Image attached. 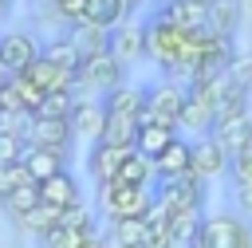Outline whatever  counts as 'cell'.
I'll list each match as a JSON object with an SVG mask.
<instances>
[{"label": "cell", "instance_id": "4316f807", "mask_svg": "<svg viewBox=\"0 0 252 248\" xmlns=\"http://www.w3.org/2000/svg\"><path fill=\"white\" fill-rule=\"evenodd\" d=\"M35 205H39V185H16V189H8V193L0 197V209H4L12 220L28 217Z\"/></svg>", "mask_w": 252, "mask_h": 248}, {"label": "cell", "instance_id": "ba28073f", "mask_svg": "<svg viewBox=\"0 0 252 248\" xmlns=\"http://www.w3.org/2000/svg\"><path fill=\"white\" fill-rule=\"evenodd\" d=\"M35 59H39V47H35V39L28 31H4L0 35V67H4L8 79L24 75Z\"/></svg>", "mask_w": 252, "mask_h": 248}, {"label": "cell", "instance_id": "f1b7e54d", "mask_svg": "<svg viewBox=\"0 0 252 248\" xmlns=\"http://www.w3.org/2000/svg\"><path fill=\"white\" fill-rule=\"evenodd\" d=\"M150 177H154V161L134 150V154L122 161V169H118L114 181H118V185H150Z\"/></svg>", "mask_w": 252, "mask_h": 248}, {"label": "cell", "instance_id": "1f68e13d", "mask_svg": "<svg viewBox=\"0 0 252 248\" xmlns=\"http://www.w3.org/2000/svg\"><path fill=\"white\" fill-rule=\"evenodd\" d=\"M8 87H12V94L20 98V106H24V110H32V114L39 110V102H43V91H39V87H35L28 75H12V79H8Z\"/></svg>", "mask_w": 252, "mask_h": 248}, {"label": "cell", "instance_id": "7a4b0ae2", "mask_svg": "<svg viewBox=\"0 0 252 248\" xmlns=\"http://www.w3.org/2000/svg\"><path fill=\"white\" fill-rule=\"evenodd\" d=\"M189 248H252V220L236 213H209Z\"/></svg>", "mask_w": 252, "mask_h": 248}, {"label": "cell", "instance_id": "484cf974", "mask_svg": "<svg viewBox=\"0 0 252 248\" xmlns=\"http://www.w3.org/2000/svg\"><path fill=\"white\" fill-rule=\"evenodd\" d=\"M102 142L122 146V150H134V142H138V118H126V114H106Z\"/></svg>", "mask_w": 252, "mask_h": 248}, {"label": "cell", "instance_id": "5bb4252c", "mask_svg": "<svg viewBox=\"0 0 252 248\" xmlns=\"http://www.w3.org/2000/svg\"><path fill=\"white\" fill-rule=\"evenodd\" d=\"M110 55L118 63L146 55V24H118V28H110Z\"/></svg>", "mask_w": 252, "mask_h": 248}, {"label": "cell", "instance_id": "8d00e7d4", "mask_svg": "<svg viewBox=\"0 0 252 248\" xmlns=\"http://www.w3.org/2000/svg\"><path fill=\"white\" fill-rule=\"evenodd\" d=\"M236 205L252 217V181H236Z\"/></svg>", "mask_w": 252, "mask_h": 248}, {"label": "cell", "instance_id": "d6986e66", "mask_svg": "<svg viewBox=\"0 0 252 248\" xmlns=\"http://www.w3.org/2000/svg\"><path fill=\"white\" fill-rule=\"evenodd\" d=\"M169 142H177V126H161V122H138V142H134V150L142 154V157H158Z\"/></svg>", "mask_w": 252, "mask_h": 248}, {"label": "cell", "instance_id": "4dcf8cb0", "mask_svg": "<svg viewBox=\"0 0 252 248\" xmlns=\"http://www.w3.org/2000/svg\"><path fill=\"white\" fill-rule=\"evenodd\" d=\"M75 91H55V94H43V102H39V110L35 114H47V118H71L75 114Z\"/></svg>", "mask_w": 252, "mask_h": 248}, {"label": "cell", "instance_id": "ffe728a7", "mask_svg": "<svg viewBox=\"0 0 252 248\" xmlns=\"http://www.w3.org/2000/svg\"><path fill=\"white\" fill-rule=\"evenodd\" d=\"M102 106H106V114L142 118V106H146V91H142V87H130V83H122V87H114V91L102 98Z\"/></svg>", "mask_w": 252, "mask_h": 248}, {"label": "cell", "instance_id": "6da1fadb", "mask_svg": "<svg viewBox=\"0 0 252 248\" xmlns=\"http://www.w3.org/2000/svg\"><path fill=\"white\" fill-rule=\"evenodd\" d=\"M201 51H205V31H181V28L161 24V20L146 24V55L154 63H161L165 71H185L193 79Z\"/></svg>", "mask_w": 252, "mask_h": 248}, {"label": "cell", "instance_id": "74e56055", "mask_svg": "<svg viewBox=\"0 0 252 248\" xmlns=\"http://www.w3.org/2000/svg\"><path fill=\"white\" fill-rule=\"evenodd\" d=\"M138 4H142V0H118V8H122V12H134Z\"/></svg>", "mask_w": 252, "mask_h": 248}, {"label": "cell", "instance_id": "cb8c5ba5", "mask_svg": "<svg viewBox=\"0 0 252 248\" xmlns=\"http://www.w3.org/2000/svg\"><path fill=\"white\" fill-rule=\"evenodd\" d=\"M39 55H43L47 63L63 67L67 75H79V67H83V51H79L71 39H51L47 47H39Z\"/></svg>", "mask_w": 252, "mask_h": 248}, {"label": "cell", "instance_id": "ab89813d", "mask_svg": "<svg viewBox=\"0 0 252 248\" xmlns=\"http://www.w3.org/2000/svg\"><path fill=\"white\" fill-rule=\"evenodd\" d=\"M4 83H8V75H4V67H0V87H4Z\"/></svg>", "mask_w": 252, "mask_h": 248}, {"label": "cell", "instance_id": "f546056e", "mask_svg": "<svg viewBox=\"0 0 252 248\" xmlns=\"http://www.w3.org/2000/svg\"><path fill=\"white\" fill-rule=\"evenodd\" d=\"M122 16L126 12L118 8V0H87V20L98 24V28H118Z\"/></svg>", "mask_w": 252, "mask_h": 248}, {"label": "cell", "instance_id": "44dd1931", "mask_svg": "<svg viewBox=\"0 0 252 248\" xmlns=\"http://www.w3.org/2000/svg\"><path fill=\"white\" fill-rule=\"evenodd\" d=\"M83 55H98V51H110V28H98L91 20L83 24H71V35H67Z\"/></svg>", "mask_w": 252, "mask_h": 248}, {"label": "cell", "instance_id": "9c48e42d", "mask_svg": "<svg viewBox=\"0 0 252 248\" xmlns=\"http://www.w3.org/2000/svg\"><path fill=\"white\" fill-rule=\"evenodd\" d=\"M75 130H71V118H47V114H35L32 126H28V146H43V150H55V154H67Z\"/></svg>", "mask_w": 252, "mask_h": 248}, {"label": "cell", "instance_id": "603a6c76", "mask_svg": "<svg viewBox=\"0 0 252 248\" xmlns=\"http://www.w3.org/2000/svg\"><path fill=\"white\" fill-rule=\"evenodd\" d=\"M110 236H114V248H142L150 240V224H146V217L110 220Z\"/></svg>", "mask_w": 252, "mask_h": 248}, {"label": "cell", "instance_id": "60d3db41", "mask_svg": "<svg viewBox=\"0 0 252 248\" xmlns=\"http://www.w3.org/2000/svg\"><path fill=\"white\" fill-rule=\"evenodd\" d=\"M177 248H185V244H177Z\"/></svg>", "mask_w": 252, "mask_h": 248}, {"label": "cell", "instance_id": "e0dca14e", "mask_svg": "<svg viewBox=\"0 0 252 248\" xmlns=\"http://www.w3.org/2000/svg\"><path fill=\"white\" fill-rule=\"evenodd\" d=\"M189 169H193V146H189L185 138L169 142V146L154 157V173H158V177H185Z\"/></svg>", "mask_w": 252, "mask_h": 248}, {"label": "cell", "instance_id": "8fae6325", "mask_svg": "<svg viewBox=\"0 0 252 248\" xmlns=\"http://www.w3.org/2000/svg\"><path fill=\"white\" fill-rule=\"evenodd\" d=\"M130 154H134V150H122V146H110V142H94L91 154H87V169H91V177H94L98 185H106V181L118 177V169H122V161H126Z\"/></svg>", "mask_w": 252, "mask_h": 248}, {"label": "cell", "instance_id": "836d02e7", "mask_svg": "<svg viewBox=\"0 0 252 248\" xmlns=\"http://www.w3.org/2000/svg\"><path fill=\"white\" fill-rule=\"evenodd\" d=\"M24 150H28L24 138H16V134H0V165H16V161L24 157Z\"/></svg>", "mask_w": 252, "mask_h": 248}, {"label": "cell", "instance_id": "30bf717a", "mask_svg": "<svg viewBox=\"0 0 252 248\" xmlns=\"http://www.w3.org/2000/svg\"><path fill=\"white\" fill-rule=\"evenodd\" d=\"M161 24H173L181 31H205L209 28V0H169L161 8V16H154Z\"/></svg>", "mask_w": 252, "mask_h": 248}, {"label": "cell", "instance_id": "9a60e30c", "mask_svg": "<svg viewBox=\"0 0 252 248\" xmlns=\"http://www.w3.org/2000/svg\"><path fill=\"white\" fill-rule=\"evenodd\" d=\"M20 161H24V169H28V177H32L35 185L67 169V154H55V150H43V146H28Z\"/></svg>", "mask_w": 252, "mask_h": 248}, {"label": "cell", "instance_id": "7c38bea8", "mask_svg": "<svg viewBox=\"0 0 252 248\" xmlns=\"http://www.w3.org/2000/svg\"><path fill=\"white\" fill-rule=\"evenodd\" d=\"M102 126H106V106L94 98H79L71 114V130L87 142H102Z\"/></svg>", "mask_w": 252, "mask_h": 248}, {"label": "cell", "instance_id": "4fadbf2b", "mask_svg": "<svg viewBox=\"0 0 252 248\" xmlns=\"http://www.w3.org/2000/svg\"><path fill=\"white\" fill-rule=\"evenodd\" d=\"M228 169V154L213 142V138H201V142H193V177L197 181H209V177H220Z\"/></svg>", "mask_w": 252, "mask_h": 248}, {"label": "cell", "instance_id": "277c9868", "mask_svg": "<svg viewBox=\"0 0 252 248\" xmlns=\"http://www.w3.org/2000/svg\"><path fill=\"white\" fill-rule=\"evenodd\" d=\"M213 142H217L228 157L252 142V110H248V94L217 110V122H213Z\"/></svg>", "mask_w": 252, "mask_h": 248}, {"label": "cell", "instance_id": "8992f818", "mask_svg": "<svg viewBox=\"0 0 252 248\" xmlns=\"http://www.w3.org/2000/svg\"><path fill=\"white\" fill-rule=\"evenodd\" d=\"M201 185L205 181H197L193 173H185V177H161L158 189H154V205H161L169 217L173 213H185V209H201V201H205V189Z\"/></svg>", "mask_w": 252, "mask_h": 248}, {"label": "cell", "instance_id": "d6a6232c", "mask_svg": "<svg viewBox=\"0 0 252 248\" xmlns=\"http://www.w3.org/2000/svg\"><path fill=\"white\" fill-rule=\"evenodd\" d=\"M16 185H35V181L28 177V169H24V161H16V165H0V197H4L8 189H16Z\"/></svg>", "mask_w": 252, "mask_h": 248}, {"label": "cell", "instance_id": "d4e9b609", "mask_svg": "<svg viewBox=\"0 0 252 248\" xmlns=\"http://www.w3.org/2000/svg\"><path fill=\"white\" fill-rule=\"evenodd\" d=\"M213 122H217V110H213L201 94H193V91H189V94H185V110H181V122H177V126H189V130H197V134H201V130H213Z\"/></svg>", "mask_w": 252, "mask_h": 248}, {"label": "cell", "instance_id": "7402d4cb", "mask_svg": "<svg viewBox=\"0 0 252 248\" xmlns=\"http://www.w3.org/2000/svg\"><path fill=\"white\" fill-rule=\"evenodd\" d=\"M59 220H63V209H55V205H43V201H39V205H35L28 217H20L16 224H20L24 232H32V236H39V240H43L51 228H59Z\"/></svg>", "mask_w": 252, "mask_h": 248}, {"label": "cell", "instance_id": "f35d334b", "mask_svg": "<svg viewBox=\"0 0 252 248\" xmlns=\"http://www.w3.org/2000/svg\"><path fill=\"white\" fill-rule=\"evenodd\" d=\"M4 12H8V0H0V16H4Z\"/></svg>", "mask_w": 252, "mask_h": 248}, {"label": "cell", "instance_id": "5b68a950", "mask_svg": "<svg viewBox=\"0 0 252 248\" xmlns=\"http://www.w3.org/2000/svg\"><path fill=\"white\" fill-rule=\"evenodd\" d=\"M185 87L177 83H158L146 91V106H142V118L138 122H161V126H177L181 122V110H185Z\"/></svg>", "mask_w": 252, "mask_h": 248}, {"label": "cell", "instance_id": "d590c367", "mask_svg": "<svg viewBox=\"0 0 252 248\" xmlns=\"http://www.w3.org/2000/svg\"><path fill=\"white\" fill-rule=\"evenodd\" d=\"M55 8H59V16L71 20V24H83V20H87V0H55Z\"/></svg>", "mask_w": 252, "mask_h": 248}, {"label": "cell", "instance_id": "3957f363", "mask_svg": "<svg viewBox=\"0 0 252 248\" xmlns=\"http://www.w3.org/2000/svg\"><path fill=\"white\" fill-rule=\"evenodd\" d=\"M98 209L110 220L146 217L154 209V189L150 185H118V181H106V185H98Z\"/></svg>", "mask_w": 252, "mask_h": 248}, {"label": "cell", "instance_id": "ac0fdd59", "mask_svg": "<svg viewBox=\"0 0 252 248\" xmlns=\"http://www.w3.org/2000/svg\"><path fill=\"white\" fill-rule=\"evenodd\" d=\"M24 75H28V79H32V83H35L43 94H55V91H75V75H67L63 67L47 63L43 55H39V59H35V63H32Z\"/></svg>", "mask_w": 252, "mask_h": 248}, {"label": "cell", "instance_id": "2e32d148", "mask_svg": "<svg viewBox=\"0 0 252 248\" xmlns=\"http://www.w3.org/2000/svg\"><path fill=\"white\" fill-rule=\"evenodd\" d=\"M39 201L43 205H55V209H71V205H83V193H79V181L63 169V173L39 181Z\"/></svg>", "mask_w": 252, "mask_h": 248}, {"label": "cell", "instance_id": "e575fe53", "mask_svg": "<svg viewBox=\"0 0 252 248\" xmlns=\"http://www.w3.org/2000/svg\"><path fill=\"white\" fill-rule=\"evenodd\" d=\"M228 165H232L236 181H252V142H248L244 150H236V154L228 157Z\"/></svg>", "mask_w": 252, "mask_h": 248}, {"label": "cell", "instance_id": "52a82bcc", "mask_svg": "<svg viewBox=\"0 0 252 248\" xmlns=\"http://www.w3.org/2000/svg\"><path fill=\"white\" fill-rule=\"evenodd\" d=\"M75 87H91V91H114L122 87V63L110 55V51H98V55H83V67L75 75Z\"/></svg>", "mask_w": 252, "mask_h": 248}, {"label": "cell", "instance_id": "83f0119b", "mask_svg": "<svg viewBox=\"0 0 252 248\" xmlns=\"http://www.w3.org/2000/svg\"><path fill=\"white\" fill-rule=\"evenodd\" d=\"M232 28H236V0H209V28L205 31L228 39Z\"/></svg>", "mask_w": 252, "mask_h": 248}]
</instances>
